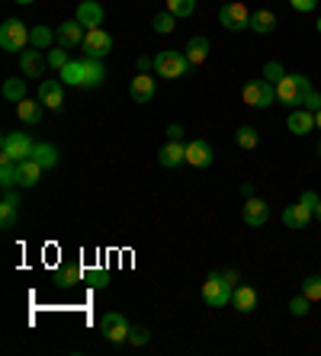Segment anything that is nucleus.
Returning <instances> with one entry per match:
<instances>
[{"label": "nucleus", "mask_w": 321, "mask_h": 356, "mask_svg": "<svg viewBox=\"0 0 321 356\" xmlns=\"http://www.w3.org/2000/svg\"><path fill=\"white\" fill-rule=\"evenodd\" d=\"M318 199L321 196L315 190H305L299 202H293V206L283 209V225H286V228H293V232H302L305 225L315 218V206H318Z\"/></svg>", "instance_id": "1"}, {"label": "nucleus", "mask_w": 321, "mask_h": 356, "mask_svg": "<svg viewBox=\"0 0 321 356\" xmlns=\"http://www.w3.org/2000/svg\"><path fill=\"white\" fill-rule=\"evenodd\" d=\"M308 90H315V87L305 74H286L277 83V103H283V106H289V109H299Z\"/></svg>", "instance_id": "2"}, {"label": "nucleus", "mask_w": 321, "mask_h": 356, "mask_svg": "<svg viewBox=\"0 0 321 356\" xmlns=\"http://www.w3.org/2000/svg\"><path fill=\"white\" fill-rule=\"evenodd\" d=\"M203 302L209 308H225V305H231V296H235V286H231L229 280L222 273H209L206 276V282H203Z\"/></svg>", "instance_id": "3"}, {"label": "nucleus", "mask_w": 321, "mask_h": 356, "mask_svg": "<svg viewBox=\"0 0 321 356\" xmlns=\"http://www.w3.org/2000/svg\"><path fill=\"white\" fill-rule=\"evenodd\" d=\"M29 42H33V29H29L23 19H3V26H0V49L26 51Z\"/></svg>", "instance_id": "4"}, {"label": "nucleus", "mask_w": 321, "mask_h": 356, "mask_svg": "<svg viewBox=\"0 0 321 356\" xmlns=\"http://www.w3.org/2000/svg\"><path fill=\"white\" fill-rule=\"evenodd\" d=\"M190 67L193 65L186 61L183 51L167 49V51H158V55H154V74L164 77V81H177V77H183Z\"/></svg>", "instance_id": "5"}, {"label": "nucleus", "mask_w": 321, "mask_h": 356, "mask_svg": "<svg viewBox=\"0 0 321 356\" xmlns=\"http://www.w3.org/2000/svg\"><path fill=\"white\" fill-rule=\"evenodd\" d=\"M33 148H35V141L26 132H7L0 138V161H17L19 164V161L33 158Z\"/></svg>", "instance_id": "6"}, {"label": "nucleus", "mask_w": 321, "mask_h": 356, "mask_svg": "<svg viewBox=\"0 0 321 356\" xmlns=\"http://www.w3.org/2000/svg\"><path fill=\"white\" fill-rule=\"evenodd\" d=\"M219 23L225 26L229 33H245V29H251V10H247L241 0L222 3L219 7Z\"/></svg>", "instance_id": "7"}, {"label": "nucleus", "mask_w": 321, "mask_h": 356, "mask_svg": "<svg viewBox=\"0 0 321 356\" xmlns=\"http://www.w3.org/2000/svg\"><path fill=\"white\" fill-rule=\"evenodd\" d=\"M241 97H245V103L247 106H254V109H267V106H273L277 103V83H270V81H251L241 90Z\"/></svg>", "instance_id": "8"}, {"label": "nucleus", "mask_w": 321, "mask_h": 356, "mask_svg": "<svg viewBox=\"0 0 321 356\" xmlns=\"http://www.w3.org/2000/svg\"><path fill=\"white\" fill-rule=\"evenodd\" d=\"M129 331H132V324L119 315V312H106V315L100 318V334L110 340V343H129Z\"/></svg>", "instance_id": "9"}, {"label": "nucleus", "mask_w": 321, "mask_h": 356, "mask_svg": "<svg viewBox=\"0 0 321 356\" xmlns=\"http://www.w3.org/2000/svg\"><path fill=\"white\" fill-rule=\"evenodd\" d=\"M84 51H87V58H106L113 51V35L106 29H87Z\"/></svg>", "instance_id": "10"}, {"label": "nucleus", "mask_w": 321, "mask_h": 356, "mask_svg": "<svg viewBox=\"0 0 321 356\" xmlns=\"http://www.w3.org/2000/svg\"><path fill=\"white\" fill-rule=\"evenodd\" d=\"M129 93H132V99H135V103H151L154 93H158V81L151 77V71H138V74L132 77Z\"/></svg>", "instance_id": "11"}, {"label": "nucleus", "mask_w": 321, "mask_h": 356, "mask_svg": "<svg viewBox=\"0 0 321 356\" xmlns=\"http://www.w3.org/2000/svg\"><path fill=\"white\" fill-rule=\"evenodd\" d=\"M212 161H215V151H212V145L209 141H203V138H196V141H186V164L190 167H209Z\"/></svg>", "instance_id": "12"}, {"label": "nucleus", "mask_w": 321, "mask_h": 356, "mask_svg": "<svg viewBox=\"0 0 321 356\" xmlns=\"http://www.w3.org/2000/svg\"><path fill=\"white\" fill-rule=\"evenodd\" d=\"M65 81H42L39 83V103L45 109H61L65 106Z\"/></svg>", "instance_id": "13"}, {"label": "nucleus", "mask_w": 321, "mask_h": 356, "mask_svg": "<svg viewBox=\"0 0 321 356\" xmlns=\"http://www.w3.org/2000/svg\"><path fill=\"white\" fill-rule=\"evenodd\" d=\"M103 17H106V13H103V7L97 3V0H81V3H77L74 19L84 26V29H100Z\"/></svg>", "instance_id": "14"}, {"label": "nucleus", "mask_w": 321, "mask_h": 356, "mask_svg": "<svg viewBox=\"0 0 321 356\" xmlns=\"http://www.w3.org/2000/svg\"><path fill=\"white\" fill-rule=\"evenodd\" d=\"M241 216H245V222L251 225V228H261V225H267V218H270V206H267L263 199H257V196H247Z\"/></svg>", "instance_id": "15"}, {"label": "nucleus", "mask_w": 321, "mask_h": 356, "mask_svg": "<svg viewBox=\"0 0 321 356\" xmlns=\"http://www.w3.org/2000/svg\"><path fill=\"white\" fill-rule=\"evenodd\" d=\"M55 35H58V45H61V49H74V45H84L87 29L77 23V19H68V23H61L58 29H55Z\"/></svg>", "instance_id": "16"}, {"label": "nucleus", "mask_w": 321, "mask_h": 356, "mask_svg": "<svg viewBox=\"0 0 321 356\" xmlns=\"http://www.w3.org/2000/svg\"><path fill=\"white\" fill-rule=\"evenodd\" d=\"M45 65H49L45 51H39V49L19 51V67H23V74H26V77H42Z\"/></svg>", "instance_id": "17"}, {"label": "nucleus", "mask_w": 321, "mask_h": 356, "mask_svg": "<svg viewBox=\"0 0 321 356\" xmlns=\"http://www.w3.org/2000/svg\"><path fill=\"white\" fill-rule=\"evenodd\" d=\"M286 129L293 135H308L315 129V113H312V109H305V106L293 109V113H289V119H286Z\"/></svg>", "instance_id": "18"}, {"label": "nucleus", "mask_w": 321, "mask_h": 356, "mask_svg": "<svg viewBox=\"0 0 321 356\" xmlns=\"http://www.w3.org/2000/svg\"><path fill=\"white\" fill-rule=\"evenodd\" d=\"M19 196L13 190H7V196H3V202H0V228L3 232H10L13 225H17V218H19Z\"/></svg>", "instance_id": "19"}, {"label": "nucleus", "mask_w": 321, "mask_h": 356, "mask_svg": "<svg viewBox=\"0 0 321 356\" xmlns=\"http://www.w3.org/2000/svg\"><path fill=\"white\" fill-rule=\"evenodd\" d=\"M158 164L160 167H180V164H186V145H183V141H167V145L158 151Z\"/></svg>", "instance_id": "20"}, {"label": "nucleus", "mask_w": 321, "mask_h": 356, "mask_svg": "<svg viewBox=\"0 0 321 356\" xmlns=\"http://www.w3.org/2000/svg\"><path fill=\"white\" fill-rule=\"evenodd\" d=\"M231 308H235L238 315H251L254 308H257V292L251 286H235V296H231Z\"/></svg>", "instance_id": "21"}, {"label": "nucleus", "mask_w": 321, "mask_h": 356, "mask_svg": "<svg viewBox=\"0 0 321 356\" xmlns=\"http://www.w3.org/2000/svg\"><path fill=\"white\" fill-rule=\"evenodd\" d=\"M183 55H186V61H190V65L199 67L206 58H209V39H206V35H193V39L186 42Z\"/></svg>", "instance_id": "22"}, {"label": "nucleus", "mask_w": 321, "mask_h": 356, "mask_svg": "<svg viewBox=\"0 0 321 356\" xmlns=\"http://www.w3.org/2000/svg\"><path fill=\"white\" fill-rule=\"evenodd\" d=\"M17 116H19V122H26V125H39L42 122V103H35V99H19L17 103Z\"/></svg>", "instance_id": "23"}, {"label": "nucleus", "mask_w": 321, "mask_h": 356, "mask_svg": "<svg viewBox=\"0 0 321 356\" xmlns=\"http://www.w3.org/2000/svg\"><path fill=\"white\" fill-rule=\"evenodd\" d=\"M251 29L257 35H270L277 29V13L273 10H254L251 13Z\"/></svg>", "instance_id": "24"}, {"label": "nucleus", "mask_w": 321, "mask_h": 356, "mask_svg": "<svg viewBox=\"0 0 321 356\" xmlns=\"http://www.w3.org/2000/svg\"><path fill=\"white\" fill-rule=\"evenodd\" d=\"M42 170H45V167L39 164L35 158L19 161V186H26V190H29V186H35V183H39V177H42Z\"/></svg>", "instance_id": "25"}, {"label": "nucleus", "mask_w": 321, "mask_h": 356, "mask_svg": "<svg viewBox=\"0 0 321 356\" xmlns=\"http://www.w3.org/2000/svg\"><path fill=\"white\" fill-rule=\"evenodd\" d=\"M33 158L39 161L45 170H51V167H58L61 154H58V148H55V145H49V141H39V145L33 148Z\"/></svg>", "instance_id": "26"}, {"label": "nucleus", "mask_w": 321, "mask_h": 356, "mask_svg": "<svg viewBox=\"0 0 321 356\" xmlns=\"http://www.w3.org/2000/svg\"><path fill=\"white\" fill-rule=\"evenodd\" d=\"M106 81V67L100 58H84V87H100Z\"/></svg>", "instance_id": "27"}, {"label": "nucleus", "mask_w": 321, "mask_h": 356, "mask_svg": "<svg viewBox=\"0 0 321 356\" xmlns=\"http://www.w3.org/2000/svg\"><path fill=\"white\" fill-rule=\"evenodd\" d=\"M81 282H84V266H81V264L61 266V273H58V289H74V286H81Z\"/></svg>", "instance_id": "28"}, {"label": "nucleus", "mask_w": 321, "mask_h": 356, "mask_svg": "<svg viewBox=\"0 0 321 356\" xmlns=\"http://www.w3.org/2000/svg\"><path fill=\"white\" fill-rule=\"evenodd\" d=\"M58 77L68 83V87H84V58H81V61H68V65L58 71Z\"/></svg>", "instance_id": "29"}, {"label": "nucleus", "mask_w": 321, "mask_h": 356, "mask_svg": "<svg viewBox=\"0 0 321 356\" xmlns=\"http://www.w3.org/2000/svg\"><path fill=\"white\" fill-rule=\"evenodd\" d=\"M0 186H3V190L19 186V164L17 161H0Z\"/></svg>", "instance_id": "30"}, {"label": "nucleus", "mask_w": 321, "mask_h": 356, "mask_svg": "<svg viewBox=\"0 0 321 356\" xmlns=\"http://www.w3.org/2000/svg\"><path fill=\"white\" fill-rule=\"evenodd\" d=\"M55 39H58V35L51 33L49 26H33V42H29V45H33V49H39V51H49Z\"/></svg>", "instance_id": "31"}, {"label": "nucleus", "mask_w": 321, "mask_h": 356, "mask_svg": "<svg viewBox=\"0 0 321 356\" xmlns=\"http://www.w3.org/2000/svg\"><path fill=\"white\" fill-rule=\"evenodd\" d=\"M235 138H238V145H241L245 151H254L257 145H261V132H257L254 125H241V129L235 132Z\"/></svg>", "instance_id": "32"}, {"label": "nucleus", "mask_w": 321, "mask_h": 356, "mask_svg": "<svg viewBox=\"0 0 321 356\" xmlns=\"http://www.w3.org/2000/svg\"><path fill=\"white\" fill-rule=\"evenodd\" d=\"M3 97H7L10 103H19V99H26V81H19V77H10V81L3 83Z\"/></svg>", "instance_id": "33"}, {"label": "nucleus", "mask_w": 321, "mask_h": 356, "mask_svg": "<svg viewBox=\"0 0 321 356\" xmlns=\"http://www.w3.org/2000/svg\"><path fill=\"white\" fill-rule=\"evenodd\" d=\"M167 10L177 19H186V17H193L196 13V0H167Z\"/></svg>", "instance_id": "34"}, {"label": "nucleus", "mask_w": 321, "mask_h": 356, "mask_svg": "<svg viewBox=\"0 0 321 356\" xmlns=\"http://www.w3.org/2000/svg\"><path fill=\"white\" fill-rule=\"evenodd\" d=\"M174 23H177V17H174L170 10H164V13H158V17L151 19V26H154V33H158V35L174 33Z\"/></svg>", "instance_id": "35"}, {"label": "nucleus", "mask_w": 321, "mask_h": 356, "mask_svg": "<svg viewBox=\"0 0 321 356\" xmlns=\"http://www.w3.org/2000/svg\"><path fill=\"white\" fill-rule=\"evenodd\" d=\"M302 296L308 298V302H321V276H308V280L302 282Z\"/></svg>", "instance_id": "36"}, {"label": "nucleus", "mask_w": 321, "mask_h": 356, "mask_svg": "<svg viewBox=\"0 0 321 356\" xmlns=\"http://www.w3.org/2000/svg\"><path fill=\"white\" fill-rule=\"evenodd\" d=\"M308 312H312V302H308L305 296L289 298V315H293V318H305Z\"/></svg>", "instance_id": "37"}, {"label": "nucleus", "mask_w": 321, "mask_h": 356, "mask_svg": "<svg viewBox=\"0 0 321 356\" xmlns=\"http://www.w3.org/2000/svg\"><path fill=\"white\" fill-rule=\"evenodd\" d=\"M84 280L93 289H106V286H110V273H106V270H87Z\"/></svg>", "instance_id": "38"}, {"label": "nucleus", "mask_w": 321, "mask_h": 356, "mask_svg": "<svg viewBox=\"0 0 321 356\" xmlns=\"http://www.w3.org/2000/svg\"><path fill=\"white\" fill-rule=\"evenodd\" d=\"M283 77H286V67L279 65V61H267V65H263V81L279 83Z\"/></svg>", "instance_id": "39"}, {"label": "nucleus", "mask_w": 321, "mask_h": 356, "mask_svg": "<svg viewBox=\"0 0 321 356\" xmlns=\"http://www.w3.org/2000/svg\"><path fill=\"white\" fill-rule=\"evenodd\" d=\"M45 58H49V65L55 67V71H61V67L68 65V49H49V55H45Z\"/></svg>", "instance_id": "40"}, {"label": "nucleus", "mask_w": 321, "mask_h": 356, "mask_svg": "<svg viewBox=\"0 0 321 356\" xmlns=\"http://www.w3.org/2000/svg\"><path fill=\"white\" fill-rule=\"evenodd\" d=\"M148 340H151L148 327H132V331H129V343H132V347H145Z\"/></svg>", "instance_id": "41"}, {"label": "nucleus", "mask_w": 321, "mask_h": 356, "mask_svg": "<svg viewBox=\"0 0 321 356\" xmlns=\"http://www.w3.org/2000/svg\"><path fill=\"white\" fill-rule=\"evenodd\" d=\"M302 106L312 109V113H318V109H321V93L318 90H308V93H305V99H302Z\"/></svg>", "instance_id": "42"}, {"label": "nucleus", "mask_w": 321, "mask_h": 356, "mask_svg": "<svg viewBox=\"0 0 321 356\" xmlns=\"http://www.w3.org/2000/svg\"><path fill=\"white\" fill-rule=\"evenodd\" d=\"M289 3H293L296 13H312V10L318 7V0H289Z\"/></svg>", "instance_id": "43"}, {"label": "nucleus", "mask_w": 321, "mask_h": 356, "mask_svg": "<svg viewBox=\"0 0 321 356\" xmlns=\"http://www.w3.org/2000/svg\"><path fill=\"white\" fill-rule=\"evenodd\" d=\"M167 141H183V125H180V122H170L167 125Z\"/></svg>", "instance_id": "44"}, {"label": "nucleus", "mask_w": 321, "mask_h": 356, "mask_svg": "<svg viewBox=\"0 0 321 356\" xmlns=\"http://www.w3.org/2000/svg\"><path fill=\"white\" fill-rule=\"evenodd\" d=\"M135 65H138V71H154V58H148V55H142Z\"/></svg>", "instance_id": "45"}, {"label": "nucleus", "mask_w": 321, "mask_h": 356, "mask_svg": "<svg viewBox=\"0 0 321 356\" xmlns=\"http://www.w3.org/2000/svg\"><path fill=\"white\" fill-rule=\"evenodd\" d=\"M222 276H225V280H229V282H238V270H225V273H222Z\"/></svg>", "instance_id": "46"}, {"label": "nucleus", "mask_w": 321, "mask_h": 356, "mask_svg": "<svg viewBox=\"0 0 321 356\" xmlns=\"http://www.w3.org/2000/svg\"><path fill=\"white\" fill-rule=\"evenodd\" d=\"M241 193H245V199L254 196V183H245V186H241Z\"/></svg>", "instance_id": "47"}, {"label": "nucleus", "mask_w": 321, "mask_h": 356, "mask_svg": "<svg viewBox=\"0 0 321 356\" xmlns=\"http://www.w3.org/2000/svg\"><path fill=\"white\" fill-rule=\"evenodd\" d=\"M315 129H321V109L315 113Z\"/></svg>", "instance_id": "48"}, {"label": "nucleus", "mask_w": 321, "mask_h": 356, "mask_svg": "<svg viewBox=\"0 0 321 356\" xmlns=\"http://www.w3.org/2000/svg\"><path fill=\"white\" fill-rule=\"evenodd\" d=\"M315 218L321 222V199H318V206H315Z\"/></svg>", "instance_id": "49"}, {"label": "nucleus", "mask_w": 321, "mask_h": 356, "mask_svg": "<svg viewBox=\"0 0 321 356\" xmlns=\"http://www.w3.org/2000/svg\"><path fill=\"white\" fill-rule=\"evenodd\" d=\"M315 29H318V33H321V17H318V23H315Z\"/></svg>", "instance_id": "50"}, {"label": "nucleus", "mask_w": 321, "mask_h": 356, "mask_svg": "<svg viewBox=\"0 0 321 356\" xmlns=\"http://www.w3.org/2000/svg\"><path fill=\"white\" fill-rule=\"evenodd\" d=\"M17 3H35V0H17Z\"/></svg>", "instance_id": "51"}, {"label": "nucleus", "mask_w": 321, "mask_h": 356, "mask_svg": "<svg viewBox=\"0 0 321 356\" xmlns=\"http://www.w3.org/2000/svg\"><path fill=\"white\" fill-rule=\"evenodd\" d=\"M318 151H321V145H318Z\"/></svg>", "instance_id": "52"}]
</instances>
